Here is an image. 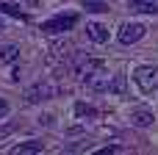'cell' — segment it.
Wrapping results in <instances>:
<instances>
[{
  "label": "cell",
  "instance_id": "obj_12",
  "mask_svg": "<svg viewBox=\"0 0 158 155\" xmlns=\"http://www.w3.org/2000/svg\"><path fill=\"white\" fill-rule=\"evenodd\" d=\"M75 111H78L81 116H83V114H86V116H89V114H94V111H92L89 105H83V103H78V105H75Z\"/></svg>",
  "mask_w": 158,
  "mask_h": 155
},
{
  "label": "cell",
  "instance_id": "obj_8",
  "mask_svg": "<svg viewBox=\"0 0 158 155\" xmlns=\"http://www.w3.org/2000/svg\"><path fill=\"white\" fill-rule=\"evenodd\" d=\"M128 6L133 11H142V14H158V3L156 0H128Z\"/></svg>",
  "mask_w": 158,
  "mask_h": 155
},
{
  "label": "cell",
  "instance_id": "obj_1",
  "mask_svg": "<svg viewBox=\"0 0 158 155\" xmlns=\"http://www.w3.org/2000/svg\"><path fill=\"white\" fill-rule=\"evenodd\" d=\"M133 80H136V86H139L142 92H147V94L158 92V67H153V64L139 67V69L133 72Z\"/></svg>",
  "mask_w": 158,
  "mask_h": 155
},
{
  "label": "cell",
  "instance_id": "obj_7",
  "mask_svg": "<svg viewBox=\"0 0 158 155\" xmlns=\"http://www.w3.org/2000/svg\"><path fill=\"white\" fill-rule=\"evenodd\" d=\"M131 122H133L136 128H150V125L156 122V116H153V111L139 108V111H133V114H131Z\"/></svg>",
  "mask_w": 158,
  "mask_h": 155
},
{
  "label": "cell",
  "instance_id": "obj_6",
  "mask_svg": "<svg viewBox=\"0 0 158 155\" xmlns=\"http://www.w3.org/2000/svg\"><path fill=\"white\" fill-rule=\"evenodd\" d=\"M11 153H14V155H36V153H44V144H42V141H36V139H31V141L17 144Z\"/></svg>",
  "mask_w": 158,
  "mask_h": 155
},
{
  "label": "cell",
  "instance_id": "obj_2",
  "mask_svg": "<svg viewBox=\"0 0 158 155\" xmlns=\"http://www.w3.org/2000/svg\"><path fill=\"white\" fill-rule=\"evenodd\" d=\"M75 22H78V14H72V11L69 14H58V17L42 22V33H67V31L75 28Z\"/></svg>",
  "mask_w": 158,
  "mask_h": 155
},
{
  "label": "cell",
  "instance_id": "obj_10",
  "mask_svg": "<svg viewBox=\"0 0 158 155\" xmlns=\"http://www.w3.org/2000/svg\"><path fill=\"white\" fill-rule=\"evenodd\" d=\"M17 55H19V47H17V44H6V47L0 50V58H3L6 64H14Z\"/></svg>",
  "mask_w": 158,
  "mask_h": 155
},
{
  "label": "cell",
  "instance_id": "obj_11",
  "mask_svg": "<svg viewBox=\"0 0 158 155\" xmlns=\"http://www.w3.org/2000/svg\"><path fill=\"white\" fill-rule=\"evenodd\" d=\"M108 92H117V94H122V92H125V75H114V78H111V86H108Z\"/></svg>",
  "mask_w": 158,
  "mask_h": 155
},
{
  "label": "cell",
  "instance_id": "obj_16",
  "mask_svg": "<svg viewBox=\"0 0 158 155\" xmlns=\"http://www.w3.org/2000/svg\"><path fill=\"white\" fill-rule=\"evenodd\" d=\"M3 31H6V22H3V17H0V33H3Z\"/></svg>",
  "mask_w": 158,
  "mask_h": 155
},
{
  "label": "cell",
  "instance_id": "obj_4",
  "mask_svg": "<svg viewBox=\"0 0 158 155\" xmlns=\"http://www.w3.org/2000/svg\"><path fill=\"white\" fill-rule=\"evenodd\" d=\"M97 69H103L100 58H92V55H78L75 58V78L78 80H89Z\"/></svg>",
  "mask_w": 158,
  "mask_h": 155
},
{
  "label": "cell",
  "instance_id": "obj_5",
  "mask_svg": "<svg viewBox=\"0 0 158 155\" xmlns=\"http://www.w3.org/2000/svg\"><path fill=\"white\" fill-rule=\"evenodd\" d=\"M86 36H89L94 44H106V42H108V28L100 25V22H86Z\"/></svg>",
  "mask_w": 158,
  "mask_h": 155
},
{
  "label": "cell",
  "instance_id": "obj_3",
  "mask_svg": "<svg viewBox=\"0 0 158 155\" xmlns=\"http://www.w3.org/2000/svg\"><path fill=\"white\" fill-rule=\"evenodd\" d=\"M144 33H147V28L142 22H122L117 39H119V44H136V42L144 39Z\"/></svg>",
  "mask_w": 158,
  "mask_h": 155
},
{
  "label": "cell",
  "instance_id": "obj_13",
  "mask_svg": "<svg viewBox=\"0 0 158 155\" xmlns=\"http://www.w3.org/2000/svg\"><path fill=\"white\" fill-rule=\"evenodd\" d=\"M3 11H8L11 17H19V19H25V14H19V11L14 8V6H3Z\"/></svg>",
  "mask_w": 158,
  "mask_h": 155
},
{
  "label": "cell",
  "instance_id": "obj_15",
  "mask_svg": "<svg viewBox=\"0 0 158 155\" xmlns=\"http://www.w3.org/2000/svg\"><path fill=\"white\" fill-rule=\"evenodd\" d=\"M25 3H28V6H39L42 0H25Z\"/></svg>",
  "mask_w": 158,
  "mask_h": 155
},
{
  "label": "cell",
  "instance_id": "obj_14",
  "mask_svg": "<svg viewBox=\"0 0 158 155\" xmlns=\"http://www.w3.org/2000/svg\"><path fill=\"white\" fill-rule=\"evenodd\" d=\"M6 114H8V103H6V100H0V119H3Z\"/></svg>",
  "mask_w": 158,
  "mask_h": 155
},
{
  "label": "cell",
  "instance_id": "obj_9",
  "mask_svg": "<svg viewBox=\"0 0 158 155\" xmlns=\"http://www.w3.org/2000/svg\"><path fill=\"white\" fill-rule=\"evenodd\" d=\"M47 94H50V89H47V86H42V83H36L33 89H28L25 100H28V103H39V100H42V97H47Z\"/></svg>",
  "mask_w": 158,
  "mask_h": 155
}]
</instances>
